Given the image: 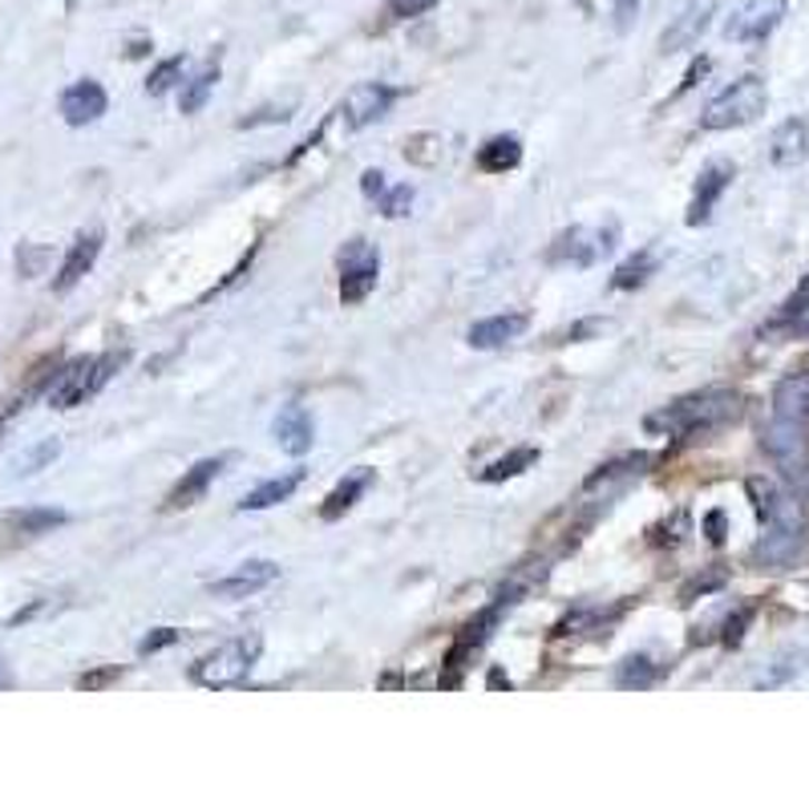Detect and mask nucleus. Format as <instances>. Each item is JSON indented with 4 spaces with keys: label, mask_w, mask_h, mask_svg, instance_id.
<instances>
[{
    "label": "nucleus",
    "mask_w": 809,
    "mask_h": 809,
    "mask_svg": "<svg viewBox=\"0 0 809 809\" xmlns=\"http://www.w3.org/2000/svg\"><path fill=\"white\" fill-rule=\"evenodd\" d=\"M749 494L757 499V514L766 522V534H761L753 554L769 566L793 563L798 551L806 546V511H801V502L793 494H786V490L761 482V477L749 482Z\"/></svg>",
    "instance_id": "1"
},
{
    "label": "nucleus",
    "mask_w": 809,
    "mask_h": 809,
    "mask_svg": "<svg viewBox=\"0 0 809 809\" xmlns=\"http://www.w3.org/2000/svg\"><path fill=\"white\" fill-rule=\"evenodd\" d=\"M737 413H741V397L732 388H700V393H688V397L652 413L643 430L660 433V437H692V433H709L732 422Z\"/></svg>",
    "instance_id": "2"
},
{
    "label": "nucleus",
    "mask_w": 809,
    "mask_h": 809,
    "mask_svg": "<svg viewBox=\"0 0 809 809\" xmlns=\"http://www.w3.org/2000/svg\"><path fill=\"white\" fill-rule=\"evenodd\" d=\"M122 365H126V353L78 356L73 365H66L57 373L53 388H49V405H53V410H78V405H86L89 397H98Z\"/></svg>",
    "instance_id": "3"
},
{
    "label": "nucleus",
    "mask_w": 809,
    "mask_h": 809,
    "mask_svg": "<svg viewBox=\"0 0 809 809\" xmlns=\"http://www.w3.org/2000/svg\"><path fill=\"white\" fill-rule=\"evenodd\" d=\"M259 652H264V635H239V640H227L223 648H215L211 655H203L199 664L190 668V680L199 688H235L244 684L251 677V668H256Z\"/></svg>",
    "instance_id": "4"
},
{
    "label": "nucleus",
    "mask_w": 809,
    "mask_h": 809,
    "mask_svg": "<svg viewBox=\"0 0 809 809\" xmlns=\"http://www.w3.org/2000/svg\"><path fill=\"white\" fill-rule=\"evenodd\" d=\"M766 106H769L766 81L749 73V78H737L729 89H721V93L704 106L700 126H704V130H737V126L757 122V118L766 114Z\"/></svg>",
    "instance_id": "5"
},
{
    "label": "nucleus",
    "mask_w": 809,
    "mask_h": 809,
    "mask_svg": "<svg viewBox=\"0 0 809 809\" xmlns=\"http://www.w3.org/2000/svg\"><path fill=\"white\" fill-rule=\"evenodd\" d=\"M341 304L344 308H353L368 292L377 288V276H381V251L368 239H348L341 247Z\"/></svg>",
    "instance_id": "6"
},
{
    "label": "nucleus",
    "mask_w": 809,
    "mask_h": 809,
    "mask_svg": "<svg viewBox=\"0 0 809 809\" xmlns=\"http://www.w3.org/2000/svg\"><path fill=\"white\" fill-rule=\"evenodd\" d=\"M766 454L777 462V470L786 477H801L809 462V422H789V417H773L761 433Z\"/></svg>",
    "instance_id": "7"
},
{
    "label": "nucleus",
    "mask_w": 809,
    "mask_h": 809,
    "mask_svg": "<svg viewBox=\"0 0 809 809\" xmlns=\"http://www.w3.org/2000/svg\"><path fill=\"white\" fill-rule=\"evenodd\" d=\"M786 12H789V0H744L741 9L724 21V37L741 45L766 41L777 24L786 21Z\"/></svg>",
    "instance_id": "8"
},
{
    "label": "nucleus",
    "mask_w": 809,
    "mask_h": 809,
    "mask_svg": "<svg viewBox=\"0 0 809 809\" xmlns=\"http://www.w3.org/2000/svg\"><path fill=\"white\" fill-rule=\"evenodd\" d=\"M397 101V89L385 86V81H365V86H353L341 101V118L348 130H365L377 118H385L388 106Z\"/></svg>",
    "instance_id": "9"
},
{
    "label": "nucleus",
    "mask_w": 809,
    "mask_h": 809,
    "mask_svg": "<svg viewBox=\"0 0 809 809\" xmlns=\"http://www.w3.org/2000/svg\"><path fill=\"white\" fill-rule=\"evenodd\" d=\"M615 247V223H611L608 231H591V227H571L554 239L551 247V259L559 264H575V267H591L595 259H603Z\"/></svg>",
    "instance_id": "10"
},
{
    "label": "nucleus",
    "mask_w": 809,
    "mask_h": 809,
    "mask_svg": "<svg viewBox=\"0 0 809 809\" xmlns=\"http://www.w3.org/2000/svg\"><path fill=\"white\" fill-rule=\"evenodd\" d=\"M732 178H737V167H732V162H724V158H717V162H709V167L700 170L697 190H692V203H688V215H684L688 227H700V223L712 219V211H717L721 195L732 187Z\"/></svg>",
    "instance_id": "11"
},
{
    "label": "nucleus",
    "mask_w": 809,
    "mask_h": 809,
    "mask_svg": "<svg viewBox=\"0 0 809 809\" xmlns=\"http://www.w3.org/2000/svg\"><path fill=\"white\" fill-rule=\"evenodd\" d=\"M279 579V563H272V559H247V563H239L227 579H215L211 583V595L215 599H227V603H235V599H247V595H259L264 588H272Z\"/></svg>",
    "instance_id": "12"
},
{
    "label": "nucleus",
    "mask_w": 809,
    "mask_h": 809,
    "mask_svg": "<svg viewBox=\"0 0 809 809\" xmlns=\"http://www.w3.org/2000/svg\"><path fill=\"white\" fill-rule=\"evenodd\" d=\"M712 17H717V0H692V4H684L672 17V24L664 29V37H660V49L664 53H680L688 45H697L704 37V29L712 24Z\"/></svg>",
    "instance_id": "13"
},
{
    "label": "nucleus",
    "mask_w": 809,
    "mask_h": 809,
    "mask_svg": "<svg viewBox=\"0 0 809 809\" xmlns=\"http://www.w3.org/2000/svg\"><path fill=\"white\" fill-rule=\"evenodd\" d=\"M106 110H110V98H106L101 81L93 78L73 81L61 93V118H66V126H93Z\"/></svg>",
    "instance_id": "14"
},
{
    "label": "nucleus",
    "mask_w": 809,
    "mask_h": 809,
    "mask_svg": "<svg viewBox=\"0 0 809 809\" xmlns=\"http://www.w3.org/2000/svg\"><path fill=\"white\" fill-rule=\"evenodd\" d=\"M272 433H276V442L284 454L292 457H304L316 445V425H312V413L304 410V405H284L276 417V425H272Z\"/></svg>",
    "instance_id": "15"
},
{
    "label": "nucleus",
    "mask_w": 809,
    "mask_h": 809,
    "mask_svg": "<svg viewBox=\"0 0 809 809\" xmlns=\"http://www.w3.org/2000/svg\"><path fill=\"white\" fill-rule=\"evenodd\" d=\"M98 256H101V231H81L73 239V247L66 251V259H61V267H57L53 292L78 288L81 279L89 276V267L98 264Z\"/></svg>",
    "instance_id": "16"
},
{
    "label": "nucleus",
    "mask_w": 809,
    "mask_h": 809,
    "mask_svg": "<svg viewBox=\"0 0 809 809\" xmlns=\"http://www.w3.org/2000/svg\"><path fill=\"white\" fill-rule=\"evenodd\" d=\"M526 324H531V316L526 312H502V316H486V320L470 324V348H502V344L519 341L522 333H526Z\"/></svg>",
    "instance_id": "17"
},
{
    "label": "nucleus",
    "mask_w": 809,
    "mask_h": 809,
    "mask_svg": "<svg viewBox=\"0 0 809 809\" xmlns=\"http://www.w3.org/2000/svg\"><path fill=\"white\" fill-rule=\"evenodd\" d=\"M219 470H223V457H203V462H195V466L175 482V490L167 494V511H187V506H195V502L211 490Z\"/></svg>",
    "instance_id": "18"
},
{
    "label": "nucleus",
    "mask_w": 809,
    "mask_h": 809,
    "mask_svg": "<svg viewBox=\"0 0 809 809\" xmlns=\"http://www.w3.org/2000/svg\"><path fill=\"white\" fill-rule=\"evenodd\" d=\"M806 155H809V122L806 118H786L773 130V142H769L773 167H798Z\"/></svg>",
    "instance_id": "19"
},
{
    "label": "nucleus",
    "mask_w": 809,
    "mask_h": 809,
    "mask_svg": "<svg viewBox=\"0 0 809 809\" xmlns=\"http://www.w3.org/2000/svg\"><path fill=\"white\" fill-rule=\"evenodd\" d=\"M299 482H304V470H288V474L279 477H267V482H259L256 490H247L244 502H239V511H272V506H279V502H288L292 494L299 490Z\"/></svg>",
    "instance_id": "20"
},
{
    "label": "nucleus",
    "mask_w": 809,
    "mask_h": 809,
    "mask_svg": "<svg viewBox=\"0 0 809 809\" xmlns=\"http://www.w3.org/2000/svg\"><path fill=\"white\" fill-rule=\"evenodd\" d=\"M773 417L809 422V373H789L773 388Z\"/></svg>",
    "instance_id": "21"
},
{
    "label": "nucleus",
    "mask_w": 809,
    "mask_h": 809,
    "mask_svg": "<svg viewBox=\"0 0 809 809\" xmlns=\"http://www.w3.org/2000/svg\"><path fill=\"white\" fill-rule=\"evenodd\" d=\"M368 482H373V470H353V474L344 477V482H336L333 490H328V499H324V506H320V519L324 522H341L344 514L353 511L356 502H361V494L368 490Z\"/></svg>",
    "instance_id": "22"
},
{
    "label": "nucleus",
    "mask_w": 809,
    "mask_h": 809,
    "mask_svg": "<svg viewBox=\"0 0 809 809\" xmlns=\"http://www.w3.org/2000/svg\"><path fill=\"white\" fill-rule=\"evenodd\" d=\"M69 514L57 511V506H24V511H12L4 519V531H12L17 539H37V534H49L57 526H66Z\"/></svg>",
    "instance_id": "23"
},
{
    "label": "nucleus",
    "mask_w": 809,
    "mask_h": 809,
    "mask_svg": "<svg viewBox=\"0 0 809 809\" xmlns=\"http://www.w3.org/2000/svg\"><path fill=\"white\" fill-rule=\"evenodd\" d=\"M522 162V142L514 134H494L486 142L477 146V167L486 175H506Z\"/></svg>",
    "instance_id": "24"
},
{
    "label": "nucleus",
    "mask_w": 809,
    "mask_h": 809,
    "mask_svg": "<svg viewBox=\"0 0 809 809\" xmlns=\"http://www.w3.org/2000/svg\"><path fill=\"white\" fill-rule=\"evenodd\" d=\"M652 466V457L648 454H628V457H620V462H608V466H599L595 474L583 482V494H591V490H608V486H628L632 477H640L643 470Z\"/></svg>",
    "instance_id": "25"
},
{
    "label": "nucleus",
    "mask_w": 809,
    "mask_h": 809,
    "mask_svg": "<svg viewBox=\"0 0 809 809\" xmlns=\"http://www.w3.org/2000/svg\"><path fill=\"white\" fill-rule=\"evenodd\" d=\"M623 615V608H599V603H588V608H575L571 615L554 623V635H579V632H603L608 623H615Z\"/></svg>",
    "instance_id": "26"
},
{
    "label": "nucleus",
    "mask_w": 809,
    "mask_h": 809,
    "mask_svg": "<svg viewBox=\"0 0 809 809\" xmlns=\"http://www.w3.org/2000/svg\"><path fill=\"white\" fill-rule=\"evenodd\" d=\"M215 86H219V61H207L199 73H190V81H182V93H178V110L182 114H199L207 101H211Z\"/></svg>",
    "instance_id": "27"
},
{
    "label": "nucleus",
    "mask_w": 809,
    "mask_h": 809,
    "mask_svg": "<svg viewBox=\"0 0 809 809\" xmlns=\"http://www.w3.org/2000/svg\"><path fill=\"white\" fill-rule=\"evenodd\" d=\"M539 462V450L534 445H522V450H511L506 457H499V462H490L482 474H477V482H486V486H499V482H511V477L526 474V470Z\"/></svg>",
    "instance_id": "28"
},
{
    "label": "nucleus",
    "mask_w": 809,
    "mask_h": 809,
    "mask_svg": "<svg viewBox=\"0 0 809 809\" xmlns=\"http://www.w3.org/2000/svg\"><path fill=\"white\" fill-rule=\"evenodd\" d=\"M655 272V256L652 251H635L628 264L615 267V276H611V288L615 292H632L640 288V284H648V276Z\"/></svg>",
    "instance_id": "29"
},
{
    "label": "nucleus",
    "mask_w": 809,
    "mask_h": 809,
    "mask_svg": "<svg viewBox=\"0 0 809 809\" xmlns=\"http://www.w3.org/2000/svg\"><path fill=\"white\" fill-rule=\"evenodd\" d=\"M655 677H660V668L652 664V655H628L615 672V684L620 688H652Z\"/></svg>",
    "instance_id": "30"
},
{
    "label": "nucleus",
    "mask_w": 809,
    "mask_h": 809,
    "mask_svg": "<svg viewBox=\"0 0 809 809\" xmlns=\"http://www.w3.org/2000/svg\"><path fill=\"white\" fill-rule=\"evenodd\" d=\"M182 69H187V57H167V61H158L150 69V78H146V93L150 98H162L167 89H175L182 81Z\"/></svg>",
    "instance_id": "31"
},
{
    "label": "nucleus",
    "mask_w": 809,
    "mask_h": 809,
    "mask_svg": "<svg viewBox=\"0 0 809 809\" xmlns=\"http://www.w3.org/2000/svg\"><path fill=\"white\" fill-rule=\"evenodd\" d=\"M413 195H417V190L410 187V182H401V187H388L385 195H381V215H385V219H405V215H410V207H413Z\"/></svg>",
    "instance_id": "32"
},
{
    "label": "nucleus",
    "mask_w": 809,
    "mask_h": 809,
    "mask_svg": "<svg viewBox=\"0 0 809 809\" xmlns=\"http://www.w3.org/2000/svg\"><path fill=\"white\" fill-rule=\"evenodd\" d=\"M57 454H61V442H57V437H49V442L33 445V450H29V454H24L21 462H17V474H21V477L37 474V470L49 466V462H53Z\"/></svg>",
    "instance_id": "33"
},
{
    "label": "nucleus",
    "mask_w": 809,
    "mask_h": 809,
    "mask_svg": "<svg viewBox=\"0 0 809 809\" xmlns=\"http://www.w3.org/2000/svg\"><path fill=\"white\" fill-rule=\"evenodd\" d=\"M442 0H388L385 17L388 21H413V17H425L430 9H437Z\"/></svg>",
    "instance_id": "34"
},
{
    "label": "nucleus",
    "mask_w": 809,
    "mask_h": 809,
    "mask_svg": "<svg viewBox=\"0 0 809 809\" xmlns=\"http://www.w3.org/2000/svg\"><path fill=\"white\" fill-rule=\"evenodd\" d=\"M288 118H292V101L288 106H267V110H259L256 118H244L239 130H256V126H267V122H288Z\"/></svg>",
    "instance_id": "35"
},
{
    "label": "nucleus",
    "mask_w": 809,
    "mask_h": 809,
    "mask_svg": "<svg viewBox=\"0 0 809 809\" xmlns=\"http://www.w3.org/2000/svg\"><path fill=\"white\" fill-rule=\"evenodd\" d=\"M721 583H724V571H717V575H704V579L697 575L684 591H680V603H692L697 595H709V591H717Z\"/></svg>",
    "instance_id": "36"
},
{
    "label": "nucleus",
    "mask_w": 809,
    "mask_h": 809,
    "mask_svg": "<svg viewBox=\"0 0 809 809\" xmlns=\"http://www.w3.org/2000/svg\"><path fill=\"white\" fill-rule=\"evenodd\" d=\"M170 643H178L175 628H158V632H150L142 643H138V655H155V652H162V648H170Z\"/></svg>",
    "instance_id": "37"
},
{
    "label": "nucleus",
    "mask_w": 809,
    "mask_h": 809,
    "mask_svg": "<svg viewBox=\"0 0 809 809\" xmlns=\"http://www.w3.org/2000/svg\"><path fill=\"white\" fill-rule=\"evenodd\" d=\"M114 680H122V668H98V672H86V677L78 680V688H86V692H98V688L114 684Z\"/></svg>",
    "instance_id": "38"
},
{
    "label": "nucleus",
    "mask_w": 809,
    "mask_h": 809,
    "mask_svg": "<svg viewBox=\"0 0 809 809\" xmlns=\"http://www.w3.org/2000/svg\"><path fill=\"white\" fill-rule=\"evenodd\" d=\"M749 620H753V608H741L729 623H724V635H721V640L724 643H737V640H741L744 628H749Z\"/></svg>",
    "instance_id": "39"
},
{
    "label": "nucleus",
    "mask_w": 809,
    "mask_h": 809,
    "mask_svg": "<svg viewBox=\"0 0 809 809\" xmlns=\"http://www.w3.org/2000/svg\"><path fill=\"white\" fill-rule=\"evenodd\" d=\"M724 531H729V519H724V511H712L709 519H704V534H709L712 546L724 543Z\"/></svg>",
    "instance_id": "40"
},
{
    "label": "nucleus",
    "mask_w": 809,
    "mask_h": 809,
    "mask_svg": "<svg viewBox=\"0 0 809 809\" xmlns=\"http://www.w3.org/2000/svg\"><path fill=\"white\" fill-rule=\"evenodd\" d=\"M361 190H365V199H381L388 190L385 175H381V170H365V175H361Z\"/></svg>",
    "instance_id": "41"
},
{
    "label": "nucleus",
    "mask_w": 809,
    "mask_h": 809,
    "mask_svg": "<svg viewBox=\"0 0 809 809\" xmlns=\"http://www.w3.org/2000/svg\"><path fill=\"white\" fill-rule=\"evenodd\" d=\"M635 12H640V0H615V21H620V29L632 24Z\"/></svg>",
    "instance_id": "42"
},
{
    "label": "nucleus",
    "mask_w": 809,
    "mask_h": 809,
    "mask_svg": "<svg viewBox=\"0 0 809 809\" xmlns=\"http://www.w3.org/2000/svg\"><path fill=\"white\" fill-rule=\"evenodd\" d=\"M490 688H511V680L502 677V672H490Z\"/></svg>",
    "instance_id": "43"
}]
</instances>
